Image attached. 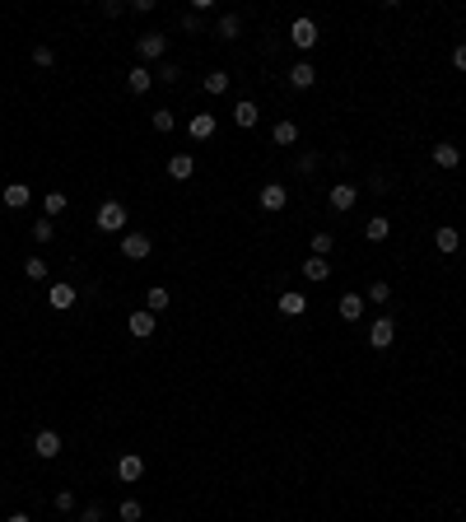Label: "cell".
Returning a JSON list of instances; mask_svg holds the SVG:
<instances>
[{
    "label": "cell",
    "instance_id": "6da1fadb",
    "mask_svg": "<svg viewBox=\"0 0 466 522\" xmlns=\"http://www.w3.org/2000/svg\"><path fill=\"white\" fill-rule=\"evenodd\" d=\"M122 224H126V205L122 200H103V205H98V229L103 233H122Z\"/></svg>",
    "mask_w": 466,
    "mask_h": 522
},
{
    "label": "cell",
    "instance_id": "7a4b0ae2",
    "mask_svg": "<svg viewBox=\"0 0 466 522\" xmlns=\"http://www.w3.org/2000/svg\"><path fill=\"white\" fill-rule=\"evenodd\" d=\"M33 452H38L42 461L61 457V434H56V429H38V434H33Z\"/></svg>",
    "mask_w": 466,
    "mask_h": 522
},
{
    "label": "cell",
    "instance_id": "3957f363",
    "mask_svg": "<svg viewBox=\"0 0 466 522\" xmlns=\"http://www.w3.org/2000/svg\"><path fill=\"white\" fill-rule=\"evenodd\" d=\"M150 247H154L150 243V233H122V257L126 261H145L150 257Z\"/></svg>",
    "mask_w": 466,
    "mask_h": 522
},
{
    "label": "cell",
    "instance_id": "277c9868",
    "mask_svg": "<svg viewBox=\"0 0 466 522\" xmlns=\"http://www.w3.org/2000/svg\"><path fill=\"white\" fill-rule=\"evenodd\" d=\"M392 340H396V322H392V317H378V322L369 326V345L373 350H387Z\"/></svg>",
    "mask_w": 466,
    "mask_h": 522
},
{
    "label": "cell",
    "instance_id": "5b68a950",
    "mask_svg": "<svg viewBox=\"0 0 466 522\" xmlns=\"http://www.w3.org/2000/svg\"><path fill=\"white\" fill-rule=\"evenodd\" d=\"M136 52H140V61H159V56L168 52V38H163V33H145L136 42Z\"/></svg>",
    "mask_w": 466,
    "mask_h": 522
},
{
    "label": "cell",
    "instance_id": "8992f818",
    "mask_svg": "<svg viewBox=\"0 0 466 522\" xmlns=\"http://www.w3.org/2000/svg\"><path fill=\"white\" fill-rule=\"evenodd\" d=\"M289 42L303 47V52H312V47H317V24H312V19H294V29H289Z\"/></svg>",
    "mask_w": 466,
    "mask_h": 522
},
{
    "label": "cell",
    "instance_id": "52a82bcc",
    "mask_svg": "<svg viewBox=\"0 0 466 522\" xmlns=\"http://www.w3.org/2000/svg\"><path fill=\"white\" fill-rule=\"evenodd\" d=\"M219 131V122H215V112H196L191 122H186V136L191 140H210Z\"/></svg>",
    "mask_w": 466,
    "mask_h": 522
},
{
    "label": "cell",
    "instance_id": "ba28073f",
    "mask_svg": "<svg viewBox=\"0 0 466 522\" xmlns=\"http://www.w3.org/2000/svg\"><path fill=\"white\" fill-rule=\"evenodd\" d=\"M257 200H262V210H271V215H275V210H284V200H289V191H284L280 182H266L262 191H257Z\"/></svg>",
    "mask_w": 466,
    "mask_h": 522
},
{
    "label": "cell",
    "instance_id": "9c48e42d",
    "mask_svg": "<svg viewBox=\"0 0 466 522\" xmlns=\"http://www.w3.org/2000/svg\"><path fill=\"white\" fill-rule=\"evenodd\" d=\"M0 200H5V210H24L33 200V187H24V182H10L5 191H0Z\"/></svg>",
    "mask_w": 466,
    "mask_h": 522
},
{
    "label": "cell",
    "instance_id": "30bf717a",
    "mask_svg": "<svg viewBox=\"0 0 466 522\" xmlns=\"http://www.w3.org/2000/svg\"><path fill=\"white\" fill-rule=\"evenodd\" d=\"M150 84H154V70H145V65H131V70H126V89L131 93H150Z\"/></svg>",
    "mask_w": 466,
    "mask_h": 522
},
{
    "label": "cell",
    "instance_id": "8fae6325",
    "mask_svg": "<svg viewBox=\"0 0 466 522\" xmlns=\"http://www.w3.org/2000/svg\"><path fill=\"white\" fill-rule=\"evenodd\" d=\"M233 122H238L243 131H248V126H257V122H262V108H257L252 98H243V103H233Z\"/></svg>",
    "mask_w": 466,
    "mask_h": 522
},
{
    "label": "cell",
    "instance_id": "7c38bea8",
    "mask_svg": "<svg viewBox=\"0 0 466 522\" xmlns=\"http://www.w3.org/2000/svg\"><path fill=\"white\" fill-rule=\"evenodd\" d=\"M336 313H341L345 322H359V317H364V294H341Z\"/></svg>",
    "mask_w": 466,
    "mask_h": 522
},
{
    "label": "cell",
    "instance_id": "4fadbf2b",
    "mask_svg": "<svg viewBox=\"0 0 466 522\" xmlns=\"http://www.w3.org/2000/svg\"><path fill=\"white\" fill-rule=\"evenodd\" d=\"M331 210H350V205H355L359 200V187H350V182H341V187H331Z\"/></svg>",
    "mask_w": 466,
    "mask_h": 522
},
{
    "label": "cell",
    "instance_id": "5bb4252c",
    "mask_svg": "<svg viewBox=\"0 0 466 522\" xmlns=\"http://www.w3.org/2000/svg\"><path fill=\"white\" fill-rule=\"evenodd\" d=\"M75 299H79V294L70 290V285H51V290H47V303L56 308V313H65V308H75Z\"/></svg>",
    "mask_w": 466,
    "mask_h": 522
},
{
    "label": "cell",
    "instance_id": "9a60e30c",
    "mask_svg": "<svg viewBox=\"0 0 466 522\" xmlns=\"http://www.w3.org/2000/svg\"><path fill=\"white\" fill-rule=\"evenodd\" d=\"M140 476H145V457L126 452V457L117 461V480H140Z\"/></svg>",
    "mask_w": 466,
    "mask_h": 522
},
{
    "label": "cell",
    "instance_id": "2e32d148",
    "mask_svg": "<svg viewBox=\"0 0 466 522\" xmlns=\"http://www.w3.org/2000/svg\"><path fill=\"white\" fill-rule=\"evenodd\" d=\"M191 173H196V159H191V154H172V159H168V177H177V182H186Z\"/></svg>",
    "mask_w": 466,
    "mask_h": 522
},
{
    "label": "cell",
    "instance_id": "e0dca14e",
    "mask_svg": "<svg viewBox=\"0 0 466 522\" xmlns=\"http://www.w3.org/2000/svg\"><path fill=\"white\" fill-rule=\"evenodd\" d=\"M303 276H308L312 285H322V280H331V261H322V257H308V261H303Z\"/></svg>",
    "mask_w": 466,
    "mask_h": 522
},
{
    "label": "cell",
    "instance_id": "ac0fdd59",
    "mask_svg": "<svg viewBox=\"0 0 466 522\" xmlns=\"http://www.w3.org/2000/svg\"><path fill=\"white\" fill-rule=\"evenodd\" d=\"M303 308H308V299H303V294H298V290L280 294V313H284V317H298V313H303Z\"/></svg>",
    "mask_w": 466,
    "mask_h": 522
},
{
    "label": "cell",
    "instance_id": "d6986e66",
    "mask_svg": "<svg viewBox=\"0 0 466 522\" xmlns=\"http://www.w3.org/2000/svg\"><path fill=\"white\" fill-rule=\"evenodd\" d=\"M434 164L438 168H457V164H462V150H457V145H434Z\"/></svg>",
    "mask_w": 466,
    "mask_h": 522
},
{
    "label": "cell",
    "instance_id": "ffe728a7",
    "mask_svg": "<svg viewBox=\"0 0 466 522\" xmlns=\"http://www.w3.org/2000/svg\"><path fill=\"white\" fill-rule=\"evenodd\" d=\"M387 233H392V224L383 215H373L369 224H364V238H369V243H387Z\"/></svg>",
    "mask_w": 466,
    "mask_h": 522
},
{
    "label": "cell",
    "instance_id": "44dd1931",
    "mask_svg": "<svg viewBox=\"0 0 466 522\" xmlns=\"http://www.w3.org/2000/svg\"><path fill=\"white\" fill-rule=\"evenodd\" d=\"M65 191H47V200H42V219H56V215H65Z\"/></svg>",
    "mask_w": 466,
    "mask_h": 522
},
{
    "label": "cell",
    "instance_id": "7402d4cb",
    "mask_svg": "<svg viewBox=\"0 0 466 522\" xmlns=\"http://www.w3.org/2000/svg\"><path fill=\"white\" fill-rule=\"evenodd\" d=\"M434 243H438V252H457V247H462V233L452 229V224H443V229L434 233Z\"/></svg>",
    "mask_w": 466,
    "mask_h": 522
},
{
    "label": "cell",
    "instance_id": "603a6c76",
    "mask_svg": "<svg viewBox=\"0 0 466 522\" xmlns=\"http://www.w3.org/2000/svg\"><path fill=\"white\" fill-rule=\"evenodd\" d=\"M131 336H154V313H131Z\"/></svg>",
    "mask_w": 466,
    "mask_h": 522
},
{
    "label": "cell",
    "instance_id": "cb8c5ba5",
    "mask_svg": "<svg viewBox=\"0 0 466 522\" xmlns=\"http://www.w3.org/2000/svg\"><path fill=\"white\" fill-rule=\"evenodd\" d=\"M312 79H317V70H312L308 61H298L294 70H289V84H294V89H312Z\"/></svg>",
    "mask_w": 466,
    "mask_h": 522
},
{
    "label": "cell",
    "instance_id": "d4e9b609",
    "mask_svg": "<svg viewBox=\"0 0 466 522\" xmlns=\"http://www.w3.org/2000/svg\"><path fill=\"white\" fill-rule=\"evenodd\" d=\"M168 303H172V294L163 290V285H154V290L145 294V308H150V313H154V317H159V313H163V308H168Z\"/></svg>",
    "mask_w": 466,
    "mask_h": 522
},
{
    "label": "cell",
    "instance_id": "484cf974",
    "mask_svg": "<svg viewBox=\"0 0 466 522\" xmlns=\"http://www.w3.org/2000/svg\"><path fill=\"white\" fill-rule=\"evenodd\" d=\"M271 140H275V145H294V140H298V126H294V122H275Z\"/></svg>",
    "mask_w": 466,
    "mask_h": 522
},
{
    "label": "cell",
    "instance_id": "4316f807",
    "mask_svg": "<svg viewBox=\"0 0 466 522\" xmlns=\"http://www.w3.org/2000/svg\"><path fill=\"white\" fill-rule=\"evenodd\" d=\"M205 93H229V70H210L205 75Z\"/></svg>",
    "mask_w": 466,
    "mask_h": 522
},
{
    "label": "cell",
    "instance_id": "83f0119b",
    "mask_svg": "<svg viewBox=\"0 0 466 522\" xmlns=\"http://www.w3.org/2000/svg\"><path fill=\"white\" fill-rule=\"evenodd\" d=\"M387 299H392V290L383 285V280H373V285H369V294H364V303H378V308L387 303Z\"/></svg>",
    "mask_w": 466,
    "mask_h": 522
},
{
    "label": "cell",
    "instance_id": "f1b7e54d",
    "mask_svg": "<svg viewBox=\"0 0 466 522\" xmlns=\"http://www.w3.org/2000/svg\"><path fill=\"white\" fill-rule=\"evenodd\" d=\"M24 276H29V280H47V261L42 257H29V261H24Z\"/></svg>",
    "mask_w": 466,
    "mask_h": 522
},
{
    "label": "cell",
    "instance_id": "f546056e",
    "mask_svg": "<svg viewBox=\"0 0 466 522\" xmlns=\"http://www.w3.org/2000/svg\"><path fill=\"white\" fill-rule=\"evenodd\" d=\"M51 233H56V224H51V219H38V224H33V243H51Z\"/></svg>",
    "mask_w": 466,
    "mask_h": 522
},
{
    "label": "cell",
    "instance_id": "4dcf8cb0",
    "mask_svg": "<svg viewBox=\"0 0 466 522\" xmlns=\"http://www.w3.org/2000/svg\"><path fill=\"white\" fill-rule=\"evenodd\" d=\"M238 33H243V24H238L233 15H224V19H219V38H238Z\"/></svg>",
    "mask_w": 466,
    "mask_h": 522
},
{
    "label": "cell",
    "instance_id": "1f68e13d",
    "mask_svg": "<svg viewBox=\"0 0 466 522\" xmlns=\"http://www.w3.org/2000/svg\"><path fill=\"white\" fill-rule=\"evenodd\" d=\"M331 252V233H312V257H326Z\"/></svg>",
    "mask_w": 466,
    "mask_h": 522
},
{
    "label": "cell",
    "instance_id": "d6a6232c",
    "mask_svg": "<svg viewBox=\"0 0 466 522\" xmlns=\"http://www.w3.org/2000/svg\"><path fill=\"white\" fill-rule=\"evenodd\" d=\"M150 122H154V131L163 136V131H172V112H163V108H159L154 117H150Z\"/></svg>",
    "mask_w": 466,
    "mask_h": 522
},
{
    "label": "cell",
    "instance_id": "836d02e7",
    "mask_svg": "<svg viewBox=\"0 0 466 522\" xmlns=\"http://www.w3.org/2000/svg\"><path fill=\"white\" fill-rule=\"evenodd\" d=\"M140 513H145V508H140L136 499H126L122 504V522H140Z\"/></svg>",
    "mask_w": 466,
    "mask_h": 522
},
{
    "label": "cell",
    "instance_id": "e575fe53",
    "mask_svg": "<svg viewBox=\"0 0 466 522\" xmlns=\"http://www.w3.org/2000/svg\"><path fill=\"white\" fill-rule=\"evenodd\" d=\"M33 61H38V65H51V61H56V52H51V47H33Z\"/></svg>",
    "mask_w": 466,
    "mask_h": 522
},
{
    "label": "cell",
    "instance_id": "d590c367",
    "mask_svg": "<svg viewBox=\"0 0 466 522\" xmlns=\"http://www.w3.org/2000/svg\"><path fill=\"white\" fill-rule=\"evenodd\" d=\"M56 508H61V513H70V508H75V494L61 490V494H56Z\"/></svg>",
    "mask_w": 466,
    "mask_h": 522
},
{
    "label": "cell",
    "instance_id": "8d00e7d4",
    "mask_svg": "<svg viewBox=\"0 0 466 522\" xmlns=\"http://www.w3.org/2000/svg\"><path fill=\"white\" fill-rule=\"evenodd\" d=\"M452 65H457V70H466V42L452 47Z\"/></svg>",
    "mask_w": 466,
    "mask_h": 522
},
{
    "label": "cell",
    "instance_id": "74e56055",
    "mask_svg": "<svg viewBox=\"0 0 466 522\" xmlns=\"http://www.w3.org/2000/svg\"><path fill=\"white\" fill-rule=\"evenodd\" d=\"M159 79H168V84H172V79H182V65H163V70H159Z\"/></svg>",
    "mask_w": 466,
    "mask_h": 522
},
{
    "label": "cell",
    "instance_id": "f35d334b",
    "mask_svg": "<svg viewBox=\"0 0 466 522\" xmlns=\"http://www.w3.org/2000/svg\"><path fill=\"white\" fill-rule=\"evenodd\" d=\"M84 522H103V508H98V504H89V508H84Z\"/></svg>",
    "mask_w": 466,
    "mask_h": 522
},
{
    "label": "cell",
    "instance_id": "ab89813d",
    "mask_svg": "<svg viewBox=\"0 0 466 522\" xmlns=\"http://www.w3.org/2000/svg\"><path fill=\"white\" fill-rule=\"evenodd\" d=\"M5 522H33V518H29V513H10Z\"/></svg>",
    "mask_w": 466,
    "mask_h": 522
}]
</instances>
